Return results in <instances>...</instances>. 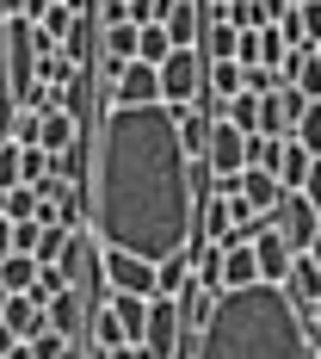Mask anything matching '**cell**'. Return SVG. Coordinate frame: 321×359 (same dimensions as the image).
Wrapping results in <instances>:
<instances>
[{
    "instance_id": "27",
    "label": "cell",
    "mask_w": 321,
    "mask_h": 359,
    "mask_svg": "<svg viewBox=\"0 0 321 359\" xmlns=\"http://www.w3.org/2000/svg\"><path fill=\"white\" fill-rule=\"evenodd\" d=\"M56 291H69V279H62V266H37V279H31V291H25V297H31L37 310H43V304H50Z\"/></svg>"
},
{
    "instance_id": "33",
    "label": "cell",
    "mask_w": 321,
    "mask_h": 359,
    "mask_svg": "<svg viewBox=\"0 0 321 359\" xmlns=\"http://www.w3.org/2000/svg\"><path fill=\"white\" fill-rule=\"evenodd\" d=\"M99 359H143V347H136V341H117V347H106Z\"/></svg>"
},
{
    "instance_id": "4",
    "label": "cell",
    "mask_w": 321,
    "mask_h": 359,
    "mask_svg": "<svg viewBox=\"0 0 321 359\" xmlns=\"http://www.w3.org/2000/svg\"><path fill=\"white\" fill-rule=\"evenodd\" d=\"M155 81H161V106H192L198 87H204V56L185 43V50H167L155 62Z\"/></svg>"
},
{
    "instance_id": "17",
    "label": "cell",
    "mask_w": 321,
    "mask_h": 359,
    "mask_svg": "<svg viewBox=\"0 0 321 359\" xmlns=\"http://www.w3.org/2000/svg\"><path fill=\"white\" fill-rule=\"evenodd\" d=\"M278 192H285V186L272 180V168H241V205H248V211H272Z\"/></svg>"
},
{
    "instance_id": "23",
    "label": "cell",
    "mask_w": 321,
    "mask_h": 359,
    "mask_svg": "<svg viewBox=\"0 0 321 359\" xmlns=\"http://www.w3.org/2000/svg\"><path fill=\"white\" fill-rule=\"evenodd\" d=\"M31 279H37V260L25 248H13L6 260H0V285L6 291H31Z\"/></svg>"
},
{
    "instance_id": "5",
    "label": "cell",
    "mask_w": 321,
    "mask_h": 359,
    "mask_svg": "<svg viewBox=\"0 0 321 359\" xmlns=\"http://www.w3.org/2000/svg\"><path fill=\"white\" fill-rule=\"evenodd\" d=\"M179 341H185V328H179V304L173 297H148V323H143V359H173L179 353Z\"/></svg>"
},
{
    "instance_id": "24",
    "label": "cell",
    "mask_w": 321,
    "mask_h": 359,
    "mask_svg": "<svg viewBox=\"0 0 321 359\" xmlns=\"http://www.w3.org/2000/svg\"><path fill=\"white\" fill-rule=\"evenodd\" d=\"M173 50V37L161 32V19H148V25H136V62H161Z\"/></svg>"
},
{
    "instance_id": "12",
    "label": "cell",
    "mask_w": 321,
    "mask_h": 359,
    "mask_svg": "<svg viewBox=\"0 0 321 359\" xmlns=\"http://www.w3.org/2000/svg\"><path fill=\"white\" fill-rule=\"evenodd\" d=\"M43 323L56 328L69 347H80V341H87V297H80L74 285H69V291H56V297L43 304Z\"/></svg>"
},
{
    "instance_id": "22",
    "label": "cell",
    "mask_w": 321,
    "mask_h": 359,
    "mask_svg": "<svg viewBox=\"0 0 321 359\" xmlns=\"http://www.w3.org/2000/svg\"><path fill=\"white\" fill-rule=\"evenodd\" d=\"M74 242V229H62V223H37V242H31V260L37 266H56L62 254H69Z\"/></svg>"
},
{
    "instance_id": "38",
    "label": "cell",
    "mask_w": 321,
    "mask_h": 359,
    "mask_svg": "<svg viewBox=\"0 0 321 359\" xmlns=\"http://www.w3.org/2000/svg\"><path fill=\"white\" fill-rule=\"evenodd\" d=\"M0 359H31V347H25V341H13V347H6Z\"/></svg>"
},
{
    "instance_id": "39",
    "label": "cell",
    "mask_w": 321,
    "mask_h": 359,
    "mask_svg": "<svg viewBox=\"0 0 321 359\" xmlns=\"http://www.w3.org/2000/svg\"><path fill=\"white\" fill-rule=\"evenodd\" d=\"M62 359H87V353H80V347H69V353H62Z\"/></svg>"
},
{
    "instance_id": "31",
    "label": "cell",
    "mask_w": 321,
    "mask_h": 359,
    "mask_svg": "<svg viewBox=\"0 0 321 359\" xmlns=\"http://www.w3.org/2000/svg\"><path fill=\"white\" fill-rule=\"evenodd\" d=\"M161 6H167V0H124L130 25H148V19H161Z\"/></svg>"
},
{
    "instance_id": "13",
    "label": "cell",
    "mask_w": 321,
    "mask_h": 359,
    "mask_svg": "<svg viewBox=\"0 0 321 359\" xmlns=\"http://www.w3.org/2000/svg\"><path fill=\"white\" fill-rule=\"evenodd\" d=\"M74 137H87V130L74 124V111H62V106L37 111V149H43V155H62V149H69Z\"/></svg>"
},
{
    "instance_id": "41",
    "label": "cell",
    "mask_w": 321,
    "mask_h": 359,
    "mask_svg": "<svg viewBox=\"0 0 321 359\" xmlns=\"http://www.w3.org/2000/svg\"><path fill=\"white\" fill-rule=\"evenodd\" d=\"M315 359H321V347H315Z\"/></svg>"
},
{
    "instance_id": "16",
    "label": "cell",
    "mask_w": 321,
    "mask_h": 359,
    "mask_svg": "<svg viewBox=\"0 0 321 359\" xmlns=\"http://www.w3.org/2000/svg\"><path fill=\"white\" fill-rule=\"evenodd\" d=\"M0 323L13 328V341H31L37 328H50V323H43V310H37L25 291H6V304H0Z\"/></svg>"
},
{
    "instance_id": "10",
    "label": "cell",
    "mask_w": 321,
    "mask_h": 359,
    "mask_svg": "<svg viewBox=\"0 0 321 359\" xmlns=\"http://www.w3.org/2000/svg\"><path fill=\"white\" fill-rule=\"evenodd\" d=\"M248 248H253V266H259V279H266V285H278V279H285V266H290V242L272 229V211L259 217V229L248 236Z\"/></svg>"
},
{
    "instance_id": "37",
    "label": "cell",
    "mask_w": 321,
    "mask_h": 359,
    "mask_svg": "<svg viewBox=\"0 0 321 359\" xmlns=\"http://www.w3.org/2000/svg\"><path fill=\"white\" fill-rule=\"evenodd\" d=\"M6 254H13V223L0 217V260H6Z\"/></svg>"
},
{
    "instance_id": "28",
    "label": "cell",
    "mask_w": 321,
    "mask_h": 359,
    "mask_svg": "<svg viewBox=\"0 0 321 359\" xmlns=\"http://www.w3.org/2000/svg\"><path fill=\"white\" fill-rule=\"evenodd\" d=\"M43 174H50V155L37 143H19V186H37Z\"/></svg>"
},
{
    "instance_id": "8",
    "label": "cell",
    "mask_w": 321,
    "mask_h": 359,
    "mask_svg": "<svg viewBox=\"0 0 321 359\" xmlns=\"http://www.w3.org/2000/svg\"><path fill=\"white\" fill-rule=\"evenodd\" d=\"M248 130H235V124H222V118H211V143H204V168H211V180L222 174H241L248 168Z\"/></svg>"
},
{
    "instance_id": "14",
    "label": "cell",
    "mask_w": 321,
    "mask_h": 359,
    "mask_svg": "<svg viewBox=\"0 0 321 359\" xmlns=\"http://www.w3.org/2000/svg\"><path fill=\"white\" fill-rule=\"evenodd\" d=\"M278 285L290 291V304H297V310H309V304L321 297V266L309 260V254H290V266H285V279H278Z\"/></svg>"
},
{
    "instance_id": "1",
    "label": "cell",
    "mask_w": 321,
    "mask_h": 359,
    "mask_svg": "<svg viewBox=\"0 0 321 359\" xmlns=\"http://www.w3.org/2000/svg\"><path fill=\"white\" fill-rule=\"evenodd\" d=\"M198 217L192 155L179 149V106H111L93 124L87 174V236L99 248L167 260L185 248Z\"/></svg>"
},
{
    "instance_id": "15",
    "label": "cell",
    "mask_w": 321,
    "mask_h": 359,
    "mask_svg": "<svg viewBox=\"0 0 321 359\" xmlns=\"http://www.w3.org/2000/svg\"><path fill=\"white\" fill-rule=\"evenodd\" d=\"M198 25H204L198 0H167V6H161V32L173 37V50H185V43H198Z\"/></svg>"
},
{
    "instance_id": "6",
    "label": "cell",
    "mask_w": 321,
    "mask_h": 359,
    "mask_svg": "<svg viewBox=\"0 0 321 359\" xmlns=\"http://www.w3.org/2000/svg\"><path fill=\"white\" fill-rule=\"evenodd\" d=\"M99 279H106L111 291H130V297H155V266L136 260V254L99 248Z\"/></svg>"
},
{
    "instance_id": "18",
    "label": "cell",
    "mask_w": 321,
    "mask_h": 359,
    "mask_svg": "<svg viewBox=\"0 0 321 359\" xmlns=\"http://www.w3.org/2000/svg\"><path fill=\"white\" fill-rule=\"evenodd\" d=\"M309 161H315V155H309L303 143L278 137V168H272V180H278L285 192H297V186H303V174H309Z\"/></svg>"
},
{
    "instance_id": "34",
    "label": "cell",
    "mask_w": 321,
    "mask_h": 359,
    "mask_svg": "<svg viewBox=\"0 0 321 359\" xmlns=\"http://www.w3.org/2000/svg\"><path fill=\"white\" fill-rule=\"evenodd\" d=\"M303 323H309V341H315V347H321V297H315V304H309V310H303Z\"/></svg>"
},
{
    "instance_id": "25",
    "label": "cell",
    "mask_w": 321,
    "mask_h": 359,
    "mask_svg": "<svg viewBox=\"0 0 321 359\" xmlns=\"http://www.w3.org/2000/svg\"><path fill=\"white\" fill-rule=\"evenodd\" d=\"M290 143H303L309 155H321V100H309V106H303V118L290 124Z\"/></svg>"
},
{
    "instance_id": "40",
    "label": "cell",
    "mask_w": 321,
    "mask_h": 359,
    "mask_svg": "<svg viewBox=\"0 0 321 359\" xmlns=\"http://www.w3.org/2000/svg\"><path fill=\"white\" fill-rule=\"evenodd\" d=\"M0 304H6V285H0Z\"/></svg>"
},
{
    "instance_id": "21",
    "label": "cell",
    "mask_w": 321,
    "mask_h": 359,
    "mask_svg": "<svg viewBox=\"0 0 321 359\" xmlns=\"http://www.w3.org/2000/svg\"><path fill=\"white\" fill-rule=\"evenodd\" d=\"M204 143H211V111H198V106H179V149L198 161L204 155Z\"/></svg>"
},
{
    "instance_id": "30",
    "label": "cell",
    "mask_w": 321,
    "mask_h": 359,
    "mask_svg": "<svg viewBox=\"0 0 321 359\" xmlns=\"http://www.w3.org/2000/svg\"><path fill=\"white\" fill-rule=\"evenodd\" d=\"M25 347H31V359H62V353H69V341H62L56 328H37Z\"/></svg>"
},
{
    "instance_id": "32",
    "label": "cell",
    "mask_w": 321,
    "mask_h": 359,
    "mask_svg": "<svg viewBox=\"0 0 321 359\" xmlns=\"http://www.w3.org/2000/svg\"><path fill=\"white\" fill-rule=\"evenodd\" d=\"M130 13H124V0H99V25H124Z\"/></svg>"
},
{
    "instance_id": "19",
    "label": "cell",
    "mask_w": 321,
    "mask_h": 359,
    "mask_svg": "<svg viewBox=\"0 0 321 359\" xmlns=\"http://www.w3.org/2000/svg\"><path fill=\"white\" fill-rule=\"evenodd\" d=\"M117 328H124V341H143V323H148V297H130V291H111L106 297Z\"/></svg>"
},
{
    "instance_id": "36",
    "label": "cell",
    "mask_w": 321,
    "mask_h": 359,
    "mask_svg": "<svg viewBox=\"0 0 321 359\" xmlns=\"http://www.w3.org/2000/svg\"><path fill=\"white\" fill-rule=\"evenodd\" d=\"M297 254H309V260L321 266V223H315V236H309V248H297Z\"/></svg>"
},
{
    "instance_id": "11",
    "label": "cell",
    "mask_w": 321,
    "mask_h": 359,
    "mask_svg": "<svg viewBox=\"0 0 321 359\" xmlns=\"http://www.w3.org/2000/svg\"><path fill=\"white\" fill-rule=\"evenodd\" d=\"M155 100H161L155 62H124L111 74V106H155Z\"/></svg>"
},
{
    "instance_id": "3",
    "label": "cell",
    "mask_w": 321,
    "mask_h": 359,
    "mask_svg": "<svg viewBox=\"0 0 321 359\" xmlns=\"http://www.w3.org/2000/svg\"><path fill=\"white\" fill-rule=\"evenodd\" d=\"M31 19L19 13V0H0V143H13V118L31 87Z\"/></svg>"
},
{
    "instance_id": "35",
    "label": "cell",
    "mask_w": 321,
    "mask_h": 359,
    "mask_svg": "<svg viewBox=\"0 0 321 359\" xmlns=\"http://www.w3.org/2000/svg\"><path fill=\"white\" fill-rule=\"evenodd\" d=\"M285 6H290V0H259V13H266V25H272V19H278Z\"/></svg>"
},
{
    "instance_id": "2",
    "label": "cell",
    "mask_w": 321,
    "mask_h": 359,
    "mask_svg": "<svg viewBox=\"0 0 321 359\" xmlns=\"http://www.w3.org/2000/svg\"><path fill=\"white\" fill-rule=\"evenodd\" d=\"M173 359H315V341L285 285L253 279V285L216 291L204 323L185 334Z\"/></svg>"
},
{
    "instance_id": "29",
    "label": "cell",
    "mask_w": 321,
    "mask_h": 359,
    "mask_svg": "<svg viewBox=\"0 0 321 359\" xmlns=\"http://www.w3.org/2000/svg\"><path fill=\"white\" fill-rule=\"evenodd\" d=\"M241 155H248V168H278V137H266V130H253Z\"/></svg>"
},
{
    "instance_id": "20",
    "label": "cell",
    "mask_w": 321,
    "mask_h": 359,
    "mask_svg": "<svg viewBox=\"0 0 321 359\" xmlns=\"http://www.w3.org/2000/svg\"><path fill=\"white\" fill-rule=\"evenodd\" d=\"M253 279H259V266H253V248H248V242L222 248V279H216V285L235 291V285H253Z\"/></svg>"
},
{
    "instance_id": "26",
    "label": "cell",
    "mask_w": 321,
    "mask_h": 359,
    "mask_svg": "<svg viewBox=\"0 0 321 359\" xmlns=\"http://www.w3.org/2000/svg\"><path fill=\"white\" fill-rule=\"evenodd\" d=\"M216 19H222V25H235V32H259V25H266L259 0H229V6H222Z\"/></svg>"
},
{
    "instance_id": "7",
    "label": "cell",
    "mask_w": 321,
    "mask_h": 359,
    "mask_svg": "<svg viewBox=\"0 0 321 359\" xmlns=\"http://www.w3.org/2000/svg\"><path fill=\"white\" fill-rule=\"evenodd\" d=\"M303 106H309V100H303L290 81H272V87L259 93V130H266V137H290V124L303 118Z\"/></svg>"
},
{
    "instance_id": "9",
    "label": "cell",
    "mask_w": 321,
    "mask_h": 359,
    "mask_svg": "<svg viewBox=\"0 0 321 359\" xmlns=\"http://www.w3.org/2000/svg\"><path fill=\"white\" fill-rule=\"evenodd\" d=\"M315 223H321V217L309 211V198H303V192H278V205H272V229H278V236L290 242V254H297V248H309Z\"/></svg>"
}]
</instances>
